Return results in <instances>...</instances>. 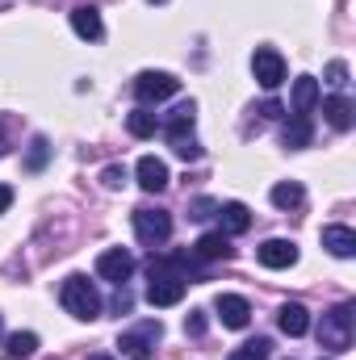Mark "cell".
Returning a JSON list of instances; mask_svg holds the SVG:
<instances>
[{"label":"cell","mask_w":356,"mask_h":360,"mask_svg":"<svg viewBox=\"0 0 356 360\" xmlns=\"http://www.w3.org/2000/svg\"><path fill=\"white\" fill-rule=\"evenodd\" d=\"M59 302H63V310H68L72 319H80V323H92V319L101 314V293H96V285H92L89 276H80V272L63 281Z\"/></svg>","instance_id":"1"},{"label":"cell","mask_w":356,"mask_h":360,"mask_svg":"<svg viewBox=\"0 0 356 360\" xmlns=\"http://www.w3.org/2000/svg\"><path fill=\"white\" fill-rule=\"evenodd\" d=\"M319 344L331 348V352H348V348H352V302H344V306H336V310L323 314V323H319Z\"/></svg>","instance_id":"2"},{"label":"cell","mask_w":356,"mask_h":360,"mask_svg":"<svg viewBox=\"0 0 356 360\" xmlns=\"http://www.w3.org/2000/svg\"><path fill=\"white\" fill-rule=\"evenodd\" d=\"M160 335H164L160 319H147V323H139V327L122 331V335H117V348H122V356H130V360H147L151 352H155Z\"/></svg>","instance_id":"3"},{"label":"cell","mask_w":356,"mask_h":360,"mask_svg":"<svg viewBox=\"0 0 356 360\" xmlns=\"http://www.w3.org/2000/svg\"><path fill=\"white\" fill-rule=\"evenodd\" d=\"M134 235H139L143 248L168 243V235H172V214H168V210H151V205L134 210Z\"/></svg>","instance_id":"4"},{"label":"cell","mask_w":356,"mask_h":360,"mask_svg":"<svg viewBox=\"0 0 356 360\" xmlns=\"http://www.w3.org/2000/svg\"><path fill=\"white\" fill-rule=\"evenodd\" d=\"M177 89H180V80L172 72H139V80H134V96L143 105H160V101L177 96Z\"/></svg>","instance_id":"5"},{"label":"cell","mask_w":356,"mask_h":360,"mask_svg":"<svg viewBox=\"0 0 356 360\" xmlns=\"http://www.w3.org/2000/svg\"><path fill=\"white\" fill-rule=\"evenodd\" d=\"M184 276L180 272H168V269H151V285H147V302L151 306H177L184 297Z\"/></svg>","instance_id":"6"},{"label":"cell","mask_w":356,"mask_h":360,"mask_svg":"<svg viewBox=\"0 0 356 360\" xmlns=\"http://www.w3.org/2000/svg\"><path fill=\"white\" fill-rule=\"evenodd\" d=\"M252 72H256L260 89L272 92L281 80H285V59H281V51H272V46H256V55H252Z\"/></svg>","instance_id":"7"},{"label":"cell","mask_w":356,"mask_h":360,"mask_svg":"<svg viewBox=\"0 0 356 360\" xmlns=\"http://www.w3.org/2000/svg\"><path fill=\"white\" fill-rule=\"evenodd\" d=\"M214 310H218L222 327H231V331H243V327L252 323V306H248V297H239V293H218Z\"/></svg>","instance_id":"8"},{"label":"cell","mask_w":356,"mask_h":360,"mask_svg":"<svg viewBox=\"0 0 356 360\" xmlns=\"http://www.w3.org/2000/svg\"><path fill=\"white\" fill-rule=\"evenodd\" d=\"M96 272H101L105 281H113V285H126L130 272H134V256L122 252V248H109V252L96 256Z\"/></svg>","instance_id":"9"},{"label":"cell","mask_w":356,"mask_h":360,"mask_svg":"<svg viewBox=\"0 0 356 360\" xmlns=\"http://www.w3.org/2000/svg\"><path fill=\"white\" fill-rule=\"evenodd\" d=\"M260 264L265 269H293L298 264V243H289V239H268L260 243Z\"/></svg>","instance_id":"10"},{"label":"cell","mask_w":356,"mask_h":360,"mask_svg":"<svg viewBox=\"0 0 356 360\" xmlns=\"http://www.w3.org/2000/svg\"><path fill=\"white\" fill-rule=\"evenodd\" d=\"M193 122H197V105L184 101L168 113V122H160V130L168 134V143H177V139H193Z\"/></svg>","instance_id":"11"},{"label":"cell","mask_w":356,"mask_h":360,"mask_svg":"<svg viewBox=\"0 0 356 360\" xmlns=\"http://www.w3.org/2000/svg\"><path fill=\"white\" fill-rule=\"evenodd\" d=\"M134 176H139V188H147V193H164L168 188V164L164 160H155V155H143L139 160V168H134Z\"/></svg>","instance_id":"12"},{"label":"cell","mask_w":356,"mask_h":360,"mask_svg":"<svg viewBox=\"0 0 356 360\" xmlns=\"http://www.w3.org/2000/svg\"><path fill=\"white\" fill-rule=\"evenodd\" d=\"M193 260H201V264L231 260V239H227L222 231H210V235H201V239L193 243Z\"/></svg>","instance_id":"13"},{"label":"cell","mask_w":356,"mask_h":360,"mask_svg":"<svg viewBox=\"0 0 356 360\" xmlns=\"http://www.w3.org/2000/svg\"><path fill=\"white\" fill-rule=\"evenodd\" d=\"M276 327H281L289 340H298V335L310 331V310H306L302 302H285V306L276 310Z\"/></svg>","instance_id":"14"},{"label":"cell","mask_w":356,"mask_h":360,"mask_svg":"<svg viewBox=\"0 0 356 360\" xmlns=\"http://www.w3.org/2000/svg\"><path fill=\"white\" fill-rule=\"evenodd\" d=\"M323 248L336 260H352L356 256V231L352 226H323Z\"/></svg>","instance_id":"15"},{"label":"cell","mask_w":356,"mask_h":360,"mask_svg":"<svg viewBox=\"0 0 356 360\" xmlns=\"http://www.w3.org/2000/svg\"><path fill=\"white\" fill-rule=\"evenodd\" d=\"M323 101V92H319V80L314 76H298L293 80V96H289V105H293V113H306L310 117V109Z\"/></svg>","instance_id":"16"},{"label":"cell","mask_w":356,"mask_h":360,"mask_svg":"<svg viewBox=\"0 0 356 360\" xmlns=\"http://www.w3.org/2000/svg\"><path fill=\"white\" fill-rule=\"evenodd\" d=\"M72 30H76L84 42H96V38L105 34V25H101V13H96L92 4H76V8H72Z\"/></svg>","instance_id":"17"},{"label":"cell","mask_w":356,"mask_h":360,"mask_svg":"<svg viewBox=\"0 0 356 360\" xmlns=\"http://www.w3.org/2000/svg\"><path fill=\"white\" fill-rule=\"evenodd\" d=\"M310 139H314V126H310V117H306V113H293V117L285 122V130H281V143H285L289 151L310 147Z\"/></svg>","instance_id":"18"},{"label":"cell","mask_w":356,"mask_h":360,"mask_svg":"<svg viewBox=\"0 0 356 360\" xmlns=\"http://www.w3.org/2000/svg\"><path fill=\"white\" fill-rule=\"evenodd\" d=\"M218 218H222V235H243L252 226V210L243 201H227L218 205Z\"/></svg>","instance_id":"19"},{"label":"cell","mask_w":356,"mask_h":360,"mask_svg":"<svg viewBox=\"0 0 356 360\" xmlns=\"http://www.w3.org/2000/svg\"><path fill=\"white\" fill-rule=\"evenodd\" d=\"M323 117L336 126V130H352L356 122V105L348 96H331V101H323Z\"/></svg>","instance_id":"20"},{"label":"cell","mask_w":356,"mask_h":360,"mask_svg":"<svg viewBox=\"0 0 356 360\" xmlns=\"http://www.w3.org/2000/svg\"><path fill=\"white\" fill-rule=\"evenodd\" d=\"M302 201H306V188H302L298 180H281V184L272 188V205H276V210H298Z\"/></svg>","instance_id":"21"},{"label":"cell","mask_w":356,"mask_h":360,"mask_svg":"<svg viewBox=\"0 0 356 360\" xmlns=\"http://www.w3.org/2000/svg\"><path fill=\"white\" fill-rule=\"evenodd\" d=\"M126 130H130L134 139H151V134L160 130V117H155L151 109H134V113L126 117Z\"/></svg>","instance_id":"22"},{"label":"cell","mask_w":356,"mask_h":360,"mask_svg":"<svg viewBox=\"0 0 356 360\" xmlns=\"http://www.w3.org/2000/svg\"><path fill=\"white\" fill-rule=\"evenodd\" d=\"M13 360H25L38 352V335L34 331H17V335H8V348H4Z\"/></svg>","instance_id":"23"},{"label":"cell","mask_w":356,"mask_h":360,"mask_svg":"<svg viewBox=\"0 0 356 360\" xmlns=\"http://www.w3.org/2000/svg\"><path fill=\"white\" fill-rule=\"evenodd\" d=\"M268 348H272L268 340H252V344H243V348H235V352H231L227 360H268Z\"/></svg>","instance_id":"24"},{"label":"cell","mask_w":356,"mask_h":360,"mask_svg":"<svg viewBox=\"0 0 356 360\" xmlns=\"http://www.w3.org/2000/svg\"><path fill=\"white\" fill-rule=\"evenodd\" d=\"M46 155H51V143H46L42 134H38V139L30 143V160H25V168H30V172H38V168L46 164Z\"/></svg>","instance_id":"25"},{"label":"cell","mask_w":356,"mask_h":360,"mask_svg":"<svg viewBox=\"0 0 356 360\" xmlns=\"http://www.w3.org/2000/svg\"><path fill=\"white\" fill-rule=\"evenodd\" d=\"M327 84H331V89H344V84H348V63H344V59H331V63H327Z\"/></svg>","instance_id":"26"},{"label":"cell","mask_w":356,"mask_h":360,"mask_svg":"<svg viewBox=\"0 0 356 360\" xmlns=\"http://www.w3.org/2000/svg\"><path fill=\"white\" fill-rule=\"evenodd\" d=\"M126 180H130V172H126L122 164H109V168L101 172V184H105V188H122Z\"/></svg>","instance_id":"27"},{"label":"cell","mask_w":356,"mask_h":360,"mask_svg":"<svg viewBox=\"0 0 356 360\" xmlns=\"http://www.w3.org/2000/svg\"><path fill=\"white\" fill-rule=\"evenodd\" d=\"M205 327H210L205 310H189V319H184V331H189V335H205Z\"/></svg>","instance_id":"28"},{"label":"cell","mask_w":356,"mask_h":360,"mask_svg":"<svg viewBox=\"0 0 356 360\" xmlns=\"http://www.w3.org/2000/svg\"><path fill=\"white\" fill-rule=\"evenodd\" d=\"M172 151H177L180 160H197V155H201V147H197L193 139H177V143H172Z\"/></svg>","instance_id":"29"},{"label":"cell","mask_w":356,"mask_h":360,"mask_svg":"<svg viewBox=\"0 0 356 360\" xmlns=\"http://www.w3.org/2000/svg\"><path fill=\"white\" fill-rule=\"evenodd\" d=\"M210 214H218V205H214L210 197H197V201H193V214H189V218H210Z\"/></svg>","instance_id":"30"},{"label":"cell","mask_w":356,"mask_h":360,"mask_svg":"<svg viewBox=\"0 0 356 360\" xmlns=\"http://www.w3.org/2000/svg\"><path fill=\"white\" fill-rule=\"evenodd\" d=\"M130 302H134V297L126 293V285H117V297H113V310H117V314H126V310H130Z\"/></svg>","instance_id":"31"},{"label":"cell","mask_w":356,"mask_h":360,"mask_svg":"<svg viewBox=\"0 0 356 360\" xmlns=\"http://www.w3.org/2000/svg\"><path fill=\"white\" fill-rule=\"evenodd\" d=\"M8 205H13V188H8V184H0V214H4Z\"/></svg>","instance_id":"32"},{"label":"cell","mask_w":356,"mask_h":360,"mask_svg":"<svg viewBox=\"0 0 356 360\" xmlns=\"http://www.w3.org/2000/svg\"><path fill=\"white\" fill-rule=\"evenodd\" d=\"M0 151H4V122H0Z\"/></svg>","instance_id":"33"},{"label":"cell","mask_w":356,"mask_h":360,"mask_svg":"<svg viewBox=\"0 0 356 360\" xmlns=\"http://www.w3.org/2000/svg\"><path fill=\"white\" fill-rule=\"evenodd\" d=\"M89 360H113V356H105V352H96V356H89Z\"/></svg>","instance_id":"34"},{"label":"cell","mask_w":356,"mask_h":360,"mask_svg":"<svg viewBox=\"0 0 356 360\" xmlns=\"http://www.w3.org/2000/svg\"><path fill=\"white\" fill-rule=\"evenodd\" d=\"M0 335H4V319H0Z\"/></svg>","instance_id":"35"},{"label":"cell","mask_w":356,"mask_h":360,"mask_svg":"<svg viewBox=\"0 0 356 360\" xmlns=\"http://www.w3.org/2000/svg\"><path fill=\"white\" fill-rule=\"evenodd\" d=\"M151 4H164V0H151Z\"/></svg>","instance_id":"36"}]
</instances>
